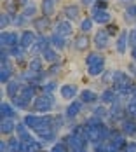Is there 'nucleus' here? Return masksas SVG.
<instances>
[{
    "label": "nucleus",
    "instance_id": "nucleus-1",
    "mask_svg": "<svg viewBox=\"0 0 136 152\" xmlns=\"http://www.w3.org/2000/svg\"><path fill=\"white\" fill-rule=\"evenodd\" d=\"M86 72L89 77H101L106 70V61L105 56L100 53V51H92L86 56Z\"/></svg>",
    "mask_w": 136,
    "mask_h": 152
},
{
    "label": "nucleus",
    "instance_id": "nucleus-2",
    "mask_svg": "<svg viewBox=\"0 0 136 152\" xmlns=\"http://www.w3.org/2000/svg\"><path fill=\"white\" fill-rule=\"evenodd\" d=\"M56 103H58L56 94H52V93H40L33 100L30 112H33V114H52V110L56 108Z\"/></svg>",
    "mask_w": 136,
    "mask_h": 152
},
{
    "label": "nucleus",
    "instance_id": "nucleus-3",
    "mask_svg": "<svg viewBox=\"0 0 136 152\" xmlns=\"http://www.w3.org/2000/svg\"><path fill=\"white\" fill-rule=\"evenodd\" d=\"M60 98L61 100H65V102H73L79 98V94H80V89H79V86L73 84V82H65V84H61L60 86Z\"/></svg>",
    "mask_w": 136,
    "mask_h": 152
},
{
    "label": "nucleus",
    "instance_id": "nucleus-4",
    "mask_svg": "<svg viewBox=\"0 0 136 152\" xmlns=\"http://www.w3.org/2000/svg\"><path fill=\"white\" fill-rule=\"evenodd\" d=\"M84 103L77 98V100H73V102H70L68 105H66V108H65V117H66V121H75L77 117L82 114V110H84Z\"/></svg>",
    "mask_w": 136,
    "mask_h": 152
},
{
    "label": "nucleus",
    "instance_id": "nucleus-5",
    "mask_svg": "<svg viewBox=\"0 0 136 152\" xmlns=\"http://www.w3.org/2000/svg\"><path fill=\"white\" fill-rule=\"evenodd\" d=\"M0 44L4 49H12L14 46H19V37L16 31H7L2 30V35H0Z\"/></svg>",
    "mask_w": 136,
    "mask_h": 152
},
{
    "label": "nucleus",
    "instance_id": "nucleus-6",
    "mask_svg": "<svg viewBox=\"0 0 136 152\" xmlns=\"http://www.w3.org/2000/svg\"><path fill=\"white\" fill-rule=\"evenodd\" d=\"M117 128L122 131V135H126L127 138H136V119L124 117V119L119 122Z\"/></svg>",
    "mask_w": 136,
    "mask_h": 152
},
{
    "label": "nucleus",
    "instance_id": "nucleus-7",
    "mask_svg": "<svg viewBox=\"0 0 136 152\" xmlns=\"http://www.w3.org/2000/svg\"><path fill=\"white\" fill-rule=\"evenodd\" d=\"M121 98H119V94H117V91L113 89V86H106L103 91L100 93V102L103 103V105L110 107L113 105L115 102H119Z\"/></svg>",
    "mask_w": 136,
    "mask_h": 152
},
{
    "label": "nucleus",
    "instance_id": "nucleus-8",
    "mask_svg": "<svg viewBox=\"0 0 136 152\" xmlns=\"http://www.w3.org/2000/svg\"><path fill=\"white\" fill-rule=\"evenodd\" d=\"M79 100L84 103V105H98V102H100V94L96 91H92V89H80V94H79Z\"/></svg>",
    "mask_w": 136,
    "mask_h": 152
},
{
    "label": "nucleus",
    "instance_id": "nucleus-9",
    "mask_svg": "<svg viewBox=\"0 0 136 152\" xmlns=\"http://www.w3.org/2000/svg\"><path fill=\"white\" fill-rule=\"evenodd\" d=\"M92 44H94V47H96L98 51L106 49L108 44H110V33H108L106 30L96 31V35H94V39H92Z\"/></svg>",
    "mask_w": 136,
    "mask_h": 152
},
{
    "label": "nucleus",
    "instance_id": "nucleus-10",
    "mask_svg": "<svg viewBox=\"0 0 136 152\" xmlns=\"http://www.w3.org/2000/svg\"><path fill=\"white\" fill-rule=\"evenodd\" d=\"M17 108H16L11 102H2L0 105V117L2 119H16L17 121Z\"/></svg>",
    "mask_w": 136,
    "mask_h": 152
},
{
    "label": "nucleus",
    "instance_id": "nucleus-11",
    "mask_svg": "<svg viewBox=\"0 0 136 152\" xmlns=\"http://www.w3.org/2000/svg\"><path fill=\"white\" fill-rule=\"evenodd\" d=\"M49 47H51V40H49L45 35H39V37H37V42H35L33 47L30 49V54H33V56L42 54L45 49H49Z\"/></svg>",
    "mask_w": 136,
    "mask_h": 152
},
{
    "label": "nucleus",
    "instance_id": "nucleus-12",
    "mask_svg": "<svg viewBox=\"0 0 136 152\" xmlns=\"http://www.w3.org/2000/svg\"><path fill=\"white\" fill-rule=\"evenodd\" d=\"M16 126H17V121L16 119H2L0 121V133L2 137H12L16 135Z\"/></svg>",
    "mask_w": 136,
    "mask_h": 152
},
{
    "label": "nucleus",
    "instance_id": "nucleus-13",
    "mask_svg": "<svg viewBox=\"0 0 136 152\" xmlns=\"http://www.w3.org/2000/svg\"><path fill=\"white\" fill-rule=\"evenodd\" d=\"M23 84H25V82H21L19 79H12L9 84H5V96H7L9 100L16 98V96L21 93V88H23Z\"/></svg>",
    "mask_w": 136,
    "mask_h": 152
},
{
    "label": "nucleus",
    "instance_id": "nucleus-14",
    "mask_svg": "<svg viewBox=\"0 0 136 152\" xmlns=\"http://www.w3.org/2000/svg\"><path fill=\"white\" fill-rule=\"evenodd\" d=\"M35 42H37V35H35V31L25 30L21 35H19V46H23L25 49H31Z\"/></svg>",
    "mask_w": 136,
    "mask_h": 152
},
{
    "label": "nucleus",
    "instance_id": "nucleus-15",
    "mask_svg": "<svg viewBox=\"0 0 136 152\" xmlns=\"http://www.w3.org/2000/svg\"><path fill=\"white\" fill-rule=\"evenodd\" d=\"M127 44H129V33L127 31H121L119 37H117V40H115V51L119 54H126Z\"/></svg>",
    "mask_w": 136,
    "mask_h": 152
},
{
    "label": "nucleus",
    "instance_id": "nucleus-16",
    "mask_svg": "<svg viewBox=\"0 0 136 152\" xmlns=\"http://www.w3.org/2000/svg\"><path fill=\"white\" fill-rule=\"evenodd\" d=\"M12 77H14V68H12V63L2 65V68H0V82H2V86L9 84V82L12 80Z\"/></svg>",
    "mask_w": 136,
    "mask_h": 152
},
{
    "label": "nucleus",
    "instance_id": "nucleus-17",
    "mask_svg": "<svg viewBox=\"0 0 136 152\" xmlns=\"http://www.w3.org/2000/svg\"><path fill=\"white\" fill-rule=\"evenodd\" d=\"M40 56H42V58H44V61H45V63H49V65H54V63H58V61L61 60L60 51H56L54 47H49V49H45Z\"/></svg>",
    "mask_w": 136,
    "mask_h": 152
},
{
    "label": "nucleus",
    "instance_id": "nucleus-18",
    "mask_svg": "<svg viewBox=\"0 0 136 152\" xmlns=\"http://www.w3.org/2000/svg\"><path fill=\"white\" fill-rule=\"evenodd\" d=\"M11 103H12L17 110H28V112L31 110V102L28 100V98H25L23 94H17L16 98H12Z\"/></svg>",
    "mask_w": 136,
    "mask_h": 152
},
{
    "label": "nucleus",
    "instance_id": "nucleus-19",
    "mask_svg": "<svg viewBox=\"0 0 136 152\" xmlns=\"http://www.w3.org/2000/svg\"><path fill=\"white\" fill-rule=\"evenodd\" d=\"M91 114H92V115H96V117H100V119H103V121H108V115H110V107L103 105V103H98V105L92 107Z\"/></svg>",
    "mask_w": 136,
    "mask_h": 152
},
{
    "label": "nucleus",
    "instance_id": "nucleus-20",
    "mask_svg": "<svg viewBox=\"0 0 136 152\" xmlns=\"http://www.w3.org/2000/svg\"><path fill=\"white\" fill-rule=\"evenodd\" d=\"M49 40H51V47H54L56 51H63L65 47H66V39L63 37V35H60V33H52L51 37H49Z\"/></svg>",
    "mask_w": 136,
    "mask_h": 152
},
{
    "label": "nucleus",
    "instance_id": "nucleus-21",
    "mask_svg": "<svg viewBox=\"0 0 136 152\" xmlns=\"http://www.w3.org/2000/svg\"><path fill=\"white\" fill-rule=\"evenodd\" d=\"M87 47H89V39H87V35H79L75 37V40H73V49L79 51V53H84V51H87Z\"/></svg>",
    "mask_w": 136,
    "mask_h": 152
},
{
    "label": "nucleus",
    "instance_id": "nucleus-22",
    "mask_svg": "<svg viewBox=\"0 0 136 152\" xmlns=\"http://www.w3.org/2000/svg\"><path fill=\"white\" fill-rule=\"evenodd\" d=\"M44 58L42 56H31L30 61H28V68L33 70V72H45L44 68Z\"/></svg>",
    "mask_w": 136,
    "mask_h": 152
},
{
    "label": "nucleus",
    "instance_id": "nucleus-23",
    "mask_svg": "<svg viewBox=\"0 0 136 152\" xmlns=\"http://www.w3.org/2000/svg\"><path fill=\"white\" fill-rule=\"evenodd\" d=\"M72 31H73V26H72L70 21H58L54 33H60L63 37H68V35H72Z\"/></svg>",
    "mask_w": 136,
    "mask_h": 152
},
{
    "label": "nucleus",
    "instance_id": "nucleus-24",
    "mask_svg": "<svg viewBox=\"0 0 136 152\" xmlns=\"http://www.w3.org/2000/svg\"><path fill=\"white\" fill-rule=\"evenodd\" d=\"M23 152H44V143L39 138L28 143H23Z\"/></svg>",
    "mask_w": 136,
    "mask_h": 152
},
{
    "label": "nucleus",
    "instance_id": "nucleus-25",
    "mask_svg": "<svg viewBox=\"0 0 136 152\" xmlns=\"http://www.w3.org/2000/svg\"><path fill=\"white\" fill-rule=\"evenodd\" d=\"M56 91H60V84H58L56 79L45 80L42 84V88H40V93H52V94H56Z\"/></svg>",
    "mask_w": 136,
    "mask_h": 152
},
{
    "label": "nucleus",
    "instance_id": "nucleus-26",
    "mask_svg": "<svg viewBox=\"0 0 136 152\" xmlns=\"http://www.w3.org/2000/svg\"><path fill=\"white\" fill-rule=\"evenodd\" d=\"M56 4H58V0H42V4H40L42 14L44 16L54 14V11H56Z\"/></svg>",
    "mask_w": 136,
    "mask_h": 152
},
{
    "label": "nucleus",
    "instance_id": "nucleus-27",
    "mask_svg": "<svg viewBox=\"0 0 136 152\" xmlns=\"http://www.w3.org/2000/svg\"><path fill=\"white\" fill-rule=\"evenodd\" d=\"M5 140H7L9 152H23V142L17 137H9V138H5Z\"/></svg>",
    "mask_w": 136,
    "mask_h": 152
},
{
    "label": "nucleus",
    "instance_id": "nucleus-28",
    "mask_svg": "<svg viewBox=\"0 0 136 152\" xmlns=\"http://www.w3.org/2000/svg\"><path fill=\"white\" fill-rule=\"evenodd\" d=\"M9 53H11V56H12L17 63H21V61L25 60V56L28 54V53H26V49H25L23 46H14L12 49H9Z\"/></svg>",
    "mask_w": 136,
    "mask_h": 152
},
{
    "label": "nucleus",
    "instance_id": "nucleus-29",
    "mask_svg": "<svg viewBox=\"0 0 136 152\" xmlns=\"http://www.w3.org/2000/svg\"><path fill=\"white\" fill-rule=\"evenodd\" d=\"M33 26L42 33V31H45L49 26H51V23H49L47 16H42V18H35V19H33Z\"/></svg>",
    "mask_w": 136,
    "mask_h": 152
},
{
    "label": "nucleus",
    "instance_id": "nucleus-30",
    "mask_svg": "<svg viewBox=\"0 0 136 152\" xmlns=\"http://www.w3.org/2000/svg\"><path fill=\"white\" fill-rule=\"evenodd\" d=\"M126 115L131 117V119H136V100L135 98H129L126 102Z\"/></svg>",
    "mask_w": 136,
    "mask_h": 152
},
{
    "label": "nucleus",
    "instance_id": "nucleus-31",
    "mask_svg": "<svg viewBox=\"0 0 136 152\" xmlns=\"http://www.w3.org/2000/svg\"><path fill=\"white\" fill-rule=\"evenodd\" d=\"M65 16L70 19V21H73L79 18V7L77 5H66L65 7Z\"/></svg>",
    "mask_w": 136,
    "mask_h": 152
},
{
    "label": "nucleus",
    "instance_id": "nucleus-32",
    "mask_svg": "<svg viewBox=\"0 0 136 152\" xmlns=\"http://www.w3.org/2000/svg\"><path fill=\"white\" fill-rule=\"evenodd\" d=\"M49 152H68V145H66V142H65V140H61V138H60L54 145H51Z\"/></svg>",
    "mask_w": 136,
    "mask_h": 152
},
{
    "label": "nucleus",
    "instance_id": "nucleus-33",
    "mask_svg": "<svg viewBox=\"0 0 136 152\" xmlns=\"http://www.w3.org/2000/svg\"><path fill=\"white\" fill-rule=\"evenodd\" d=\"M61 72V65H58V63H54V65H51L49 68H45V74H47V77H51V79H54L56 75H60Z\"/></svg>",
    "mask_w": 136,
    "mask_h": 152
},
{
    "label": "nucleus",
    "instance_id": "nucleus-34",
    "mask_svg": "<svg viewBox=\"0 0 136 152\" xmlns=\"http://www.w3.org/2000/svg\"><path fill=\"white\" fill-rule=\"evenodd\" d=\"M101 84H105V86H112L113 84V70H108L106 68L105 74L101 75Z\"/></svg>",
    "mask_w": 136,
    "mask_h": 152
},
{
    "label": "nucleus",
    "instance_id": "nucleus-35",
    "mask_svg": "<svg viewBox=\"0 0 136 152\" xmlns=\"http://www.w3.org/2000/svg\"><path fill=\"white\" fill-rule=\"evenodd\" d=\"M92 30V18H86L80 21V31L86 33V31H91Z\"/></svg>",
    "mask_w": 136,
    "mask_h": 152
},
{
    "label": "nucleus",
    "instance_id": "nucleus-36",
    "mask_svg": "<svg viewBox=\"0 0 136 152\" xmlns=\"http://www.w3.org/2000/svg\"><path fill=\"white\" fill-rule=\"evenodd\" d=\"M126 19H129V21L136 19V4L129 5V7L126 9Z\"/></svg>",
    "mask_w": 136,
    "mask_h": 152
},
{
    "label": "nucleus",
    "instance_id": "nucleus-37",
    "mask_svg": "<svg viewBox=\"0 0 136 152\" xmlns=\"http://www.w3.org/2000/svg\"><path fill=\"white\" fill-rule=\"evenodd\" d=\"M35 12H37V7H35V5H33V4H28V5H26V7H25V12H23V14L26 16V18H31V16H35Z\"/></svg>",
    "mask_w": 136,
    "mask_h": 152
},
{
    "label": "nucleus",
    "instance_id": "nucleus-38",
    "mask_svg": "<svg viewBox=\"0 0 136 152\" xmlns=\"http://www.w3.org/2000/svg\"><path fill=\"white\" fill-rule=\"evenodd\" d=\"M9 23H11L9 12H4V14H2V18H0V25H2V30H4L5 26H9Z\"/></svg>",
    "mask_w": 136,
    "mask_h": 152
},
{
    "label": "nucleus",
    "instance_id": "nucleus-39",
    "mask_svg": "<svg viewBox=\"0 0 136 152\" xmlns=\"http://www.w3.org/2000/svg\"><path fill=\"white\" fill-rule=\"evenodd\" d=\"M127 74H129V75H131V77L136 80V63H135V61L127 65Z\"/></svg>",
    "mask_w": 136,
    "mask_h": 152
},
{
    "label": "nucleus",
    "instance_id": "nucleus-40",
    "mask_svg": "<svg viewBox=\"0 0 136 152\" xmlns=\"http://www.w3.org/2000/svg\"><path fill=\"white\" fill-rule=\"evenodd\" d=\"M129 46L131 47H136V28L129 31Z\"/></svg>",
    "mask_w": 136,
    "mask_h": 152
},
{
    "label": "nucleus",
    "instance_id": "nucleus-41",
    "mask_svg": "<svg viewBox=\"0 0 136 152\" xmlns=\"http://www.w3.org/2000/svg\"><path fill=\"white\" fill-rule=\"evenodd\" d=\"M131 60L136 63V47H133V49H131Z\"/></svg>",
    "mask_w": 136,
    "mask_h": 152
},
{
    "label": "nucleus",
    "instance_id": "nucleus-42",
    "mask_svg": "<svg viewBox=\"0 0 136 152\" xmlns=\"http://www.w3.org/2000/svg\"><path fill=\"white\" fill-rule=\"evenodd\" d=\"M94 2H96V0H82L84 5H94Z\"/></svg>",
    "mask_w": 136,
    "mask_h": 152
},
{
    "label": "nucleus",
    "instance_id": "nucleus-43",
    "mask_svg": "<svg viewBox=\"0 0 136 152\" xmlns=\"http://www.w3.org/2000/svg\"><path fill=\"white\" fill-rule=\"evenodd\" d=\"M16 4H17V5H26L28 0H16Z\"/></svg>",
    "mask_w": 136,
    "mask_h": 152
},
{
    "label": "nucleus",
    "instance_id": "nucleus-44",
    "mask_svg": "<svg viewBox=\"0 0 136 152\" xmlns=\"http://www.w3.org/2000/svg\"><path fill=\"white\" fill-rule=\"evenodd\" d=\"M131 98H135L136 100V86H135V89H133V93H131Z\"/></svg>",
    "mask_w": 136,
    "mask_h": 152
},
{
    "label": "nucleus",
    "instance_id": "nucleus-45",
    "mask_svg": "<svg viewBox=\"0 0 136 152\" xmlns=\"http://www.w3.org/2000/svg\"><path fill=\"white\" fill-rule=\"evenodd\" d=\"M121 2H133V0H121Z\"/></svg>",
    "mask_w": 136,
    "mask_h": 152
},
{
    "label": "nucleus",
    "instance_id": "nucleus-46",
    "mask_svg": "<svg viewBox=\"0 0 136 152\" xmlns=\"http://www.w3.org/2000/svg\"><path fill=\"white\" fill-rule=\"evenodd\" d=\"M47 152H49V151H47Z\"/></svg>",
    "mask_w": 136,
    "mask_h": 152
}]
</instances>
